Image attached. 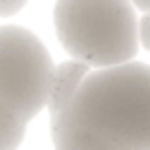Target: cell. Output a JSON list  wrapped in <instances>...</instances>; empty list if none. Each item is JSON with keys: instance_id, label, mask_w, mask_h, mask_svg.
<instances>
[{"instance_id": "6da1fadb", "label": "cell", "mask_w": 150, "mask_h": 150, "mask_svg": "<svg viewBox=\"0 0 150 150\" xmlns=\"http://www.w3.org/2000/svg\"><path fill=\"white\" fill-rule=\"evenodd\" d=\"M55 150H150V66L128 62L84 77L51 117Z\"/></svg>"}, {"instance_id": "7a4b0ae2", "label": "cell", "mask_w": 150, "mask_h": 150, "mask_svg": "<svg viewBox=\"0 0 150 150\" xmlns=\"http://www.w3.org/2000/svg\"><path fill=\"white\" fill-rule=\"evenodd\" d=\"M53 22L62 47L86 66H122L139 51L130 0H57Z\"/></svg>"}, {"instance_id": "3957f363", "label": "cell", "mask_w": 150, "mask_h": 150, "mask_svg": "<svg viewBox=\"0 0 150 150\" xmlns=\"http://www.w3.org/2000/svg\"><path fill=\"white\" fill-rule=\"evenodd\" d=\"M53 60L42 40L18 24L0 27V102L31 122L47 108Z\"/></svg>"}, {"instance_id": "277c9868", "label": "cell", "mask_w": 150, "mask_h": 150, "mask_svg": "<svg viewBox=\"0 0 150 150\" xmlns=\"http://www.w3.org/2000/svg\"><path fill=\"white\" fill-rule=\"evenodd\" d=\"M88 69L91 66L77 60H66L62 64L53 66L51 80H49V95H47V108L51 110V117L57 115L73 99V95L82 86L84 77L88 75Z\"/></svg>"}, {"instance_id": "5b68a950", "label": "cell", "mask_w": 150, "mask_h": 150, "mask_svg": "<svg viewBox=\"0 0 150 150\" xmlns=\"http://www.w3.org/2000/svg\"><path fill=\"white\" fill-rule=\"evenodd\" d=\"M27 135V122L0 102V150H18Z\"/></svg>"}, {"instance_id": "8992f818", "label": "cell", "mask_w": 150, "mask_h": 150, "mask_svg": "<svg viewBox=\"0 0 150 150\" xmlns=\"http://www.w3.org/2000/svg\"><path fill=\"white\" fill-rule=\"evenodd\" d=\"M137 35H139V44L146 51H150V13H146L137 24Z\"/></svg>"}, {"instance_id": "52a82bcc", "label": "cell", "mask_w": 150, "mask_h": 150, "mask_svg": "<svg viewBox=\"0 0 150 150\" xmlns=\"http://www.w3.org/2000/svg\"><path fill=\"white\" fill-rule=\"evenodd\" d=\"M29 0H0V16H13L27 5Z\"/></svg>"}, {"instance_id": "ba28073f", "label": "cell", "mask_w": 150, "mask_h": 150, "mask_svg": "<svg viewBox=\"0 0 150 150\" xmlns=\"http://www.w3.org/2000/svg\"><path fill=\"white\" fill-rule=\"evenodd\" d=\"M130 2L137 7V9H141V11H146V13H150V0H130Z\"/></svg>"}]
</instances>
